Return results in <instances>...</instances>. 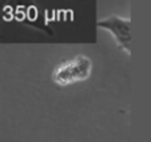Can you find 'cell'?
Instances as JSON below:
<instances>
[{"label": "cell", "instance_id": "cell-2", "mask_svg": "<svg viewBox=\"0 0 151 142\" xmlns=\"http://www.w3.org/2000/svg\"><path fill=\"white\" fill-rule=\"evenodd\" d=\"M96 26L111 32L120 49L124 50L128 55L131 54V20L119 16H109L99 20Z\"/></svg>", "mask_w": 151, "mask_h": 142}, {"label": "cell", "instance_id": "cell-1", "mask_svg": "<svg viewBox=\"0 0 151 142\" xmlns=\"http://www.w3.org/2000/svg\"><path fill=\"white\" fill-rule=\"evenodd\" d=\"M92 62L86 55H78L68 62H63L52 72V82L58 86H68L83 82L91 75Z\"/></svg>", "mask_w": 151, "mask_h": 142}]
</instances>
